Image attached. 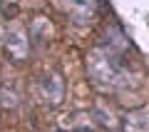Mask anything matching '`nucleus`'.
Listing matches in <instances>:
<instances>
[{
	"label": "nucleus",
	"mask_w": 149,
	"mask_h": 132,
	"mask_svg": "<svg viewBox=\"0 0 149 132\" xmlns=\"http://www.w3.org/2000/svg\"><path fill=\"white\" fill-rule=\"evenodd\" d=\"M92 82L100 90H119L129 82V70L122 60V53L117 48H97L87 58Z\"/></svg>",
	"instance_id": "f257e3e1"
},
{
	"label": "nucleus",
	"mask_w": 149,
	"mask_h": 132,
	"mask_svg": "<svg viewBox=\"0 0 149 132\" xmlns=\"http://www.w3.org/2000/svg\"><path fill=\"white\" fill-rule=\"evenodd\" d=\"M5 45L10 50V55L15 60H25L27 58V35L20 25H10L8 30V37H5Z\"/></svg>",
	"instance_id": "f03ea898"
},
{
	"label": "nucleus",
	"mask_w": 149,
	"mask_h": 132,
	"mask_svg": "<svg viewBox=\"0 0 149 132\" xmlns=\"http://www.w3.org/2000/svg\"><path fill=\"white\" fill-rule=\"evenodd\" d=\"M40 90H42L45 100H47L50 105H57V102H62L65 82H62V77H60L57 72H47L42 77V82H40Z\"/></svg>",
	"instance_id": "7ed1b4c3"
},
{
	"label": "nucleus",
	"mask_w": 149,
	"mask_h": 132,
	"mask_svg": "<svg viewBox=\"0 0 149 132\" xmlns=\"http://www.w3.org/2000/svg\"><path fill=\"white\" fill-rule=\"evenodd\" d=\"M127 132H149V110L144 112H132L124 122Z\"/></svg>",
	"instance_id": "20e7f679"
},
{
	"label": "nucleus",
	"mask_w": 149,
	"mask_h": 132,
	"mask_svg": "<svg viewBox=\"0 0 149 132\" xmlns=\"http://www.w3.org/2000/svg\"><path fill=\"white\" fill-rule=\"evenodd\" d=\"M57 132H60V130H57Z\"/></svg>",
	"instance_id": "39448f33"
}]
</instances>
